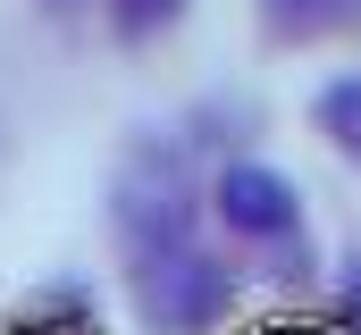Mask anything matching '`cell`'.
<instances>
[{
    "mask_svg": "<svg viewBox=\"0 0 361 335\" xmlns=\"http://www.w3.org/2000/svg\"><path fill=\"white\" fill-rule=\"evenodd\" d=\"M118 235L135 251H160L193 235V184H185L177 151H135L118 176Z\"/></svg>",
    "mask_w": 361,
    "mask_h": 335,
    "instance_id": "cell-2",
    "label": "cell"
},
{
    "mask_svg": "<svg viewBox=\"0 0 361 335\" xmlns=\"http://www.w3.org/2000/svg\"><path fill=\"white\" fill-rule=\"evenodd\" d=\"M353 17H361V0H261L269 42H319V34H345Z\"/></svg>",
    "mask_w": 361,
    "mask_h": 335,
    "instance_id": "cell-4",
    "label": "cell"
},
{
    "mask_svg": "<svg viewBox=\"0 0 361 335\" xmlns=\"http://www.w3.org/2000/svg\"><path fill=\"white\" fill-rule=\"evenodd\" d=\"M177 8L185 0H118V25H126V34H152V25H169Z\"/></svg>",
    "mask_w": 361,
    "mask_h": 335,
    "instance_id": "cell-6",
    "label": "cell"
},
{
    "mask_svg": "<svg viewBox=\"0 0 361 335\" xmlns=\"http://www.w3.org/2000/svg\"><path fill=\"white\" fill-rule=\"evenodd\" d=\"M345 310H353V327H361V260H353V277H345Z\"/></svg>",
    "mask_w": 361,
    "mask_h": 335,
    "instance_id": "cell-7",
    "label": "cell"
},
{
    "mask_svg": "<svg viewBox=\"0 0 361 335\" xmlns=\"http://www.w3.org/2000/svg\"><path fill=\"white\" fill-rule=\"evenodd\" d=\"M319 126H328V143L345 160H361V76H336L319 92Z\"/></svg>",
    "mask_w": 361,
    "mask_h": 335,
    "instance_id": "cell-5",
    "label": "cell"
},
{
    "mask_svg": "<svg viewBox=\"0 0 361 335\" xmlns=\"http://www.w3.org/2000/svg\"><path fill=\"white\" fill-rule=\"evenodd\" d=\"M135 310H143L152 335H210L235 310V268L193 244L135 251Z\"/></svg>",
    "mask_w": 361,
    "mask_h": 335,
    "instance_id": "cell-1",
    "label": "cell"
},
{
    "mask_svg": "<svg viewBox=\"0 0 361 335\" xmlns=\"http://www.w3.org/2000/svg\"><path fill=\"white\" fill-rule=\"evenodd\" d=\"M210 210L227 218V235H244V244H286L294 227H302V193L261 160H235L219 168V184H210Z\"/></svg>",
    "mask_w": 361,
    "mask_h": 335,
    "instance_id": "cell-3",
    "label": "cell"
}]
</instances>
